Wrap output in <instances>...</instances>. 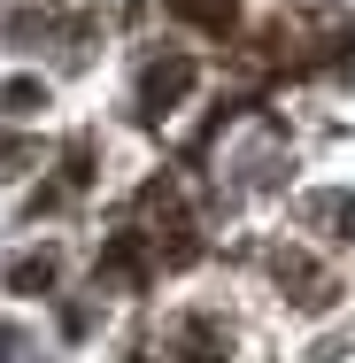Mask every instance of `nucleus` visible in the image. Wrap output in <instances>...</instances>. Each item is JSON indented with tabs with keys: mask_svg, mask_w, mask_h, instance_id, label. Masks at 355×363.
<instances>
[{
	"mask_svg": "<svg viewBox=\"0 0 355 363\" xmlns=\"http://www.w3.org/2000/svg\"><path fill=\"white\" fill-rule=\"evenodd\" d=\"M140 209H147V217H162V232H147V247H154V263H170V271H186V263L201 255V232H193V217L178 209V186H170V178H147V186H140Z\"/></svg>",
	"mask_w": 355,
	"mask_h": 363,
	"instance_id": "f257e3e1",
	"label": "nucleus"
},
{
	"mask_svg": "<svg viewBox=\"0 0 355 363\" xmlns=\"http://www.w3.org/2000/svg\"><path fill=\"white\" fill-rule=\"evenodd\" d=\"M154 247H147V232H108L101 240V263H93V279H108V286H124V294H147L154 286Z\"/></svg>",
	"mask_w": 355,
	"mask_h": 363,
	"instance_id": "f03ea898",
	"label": "nucleus"
},
{
	"mask_svg": "<svg viewBox=\"0 0 355 363\" xmlns=\"http://www.w3.org/2000/svg\"><path fill=\"white\" fill-rule=\"evenodd\" d=\"M193 77H201V70H193V55H162V62H147V77H140V116H147V124H162V116L193 93Z\"/></svg>",
	"mask_w": 355,
	"mask_h": 363,
	"instance_id": "7ed1b4c3",
	"label": "nucleus"
},
{
	"mask_svg": "<svg viewBox=\"0 0 355 363\" xmlns=\"http://www.w3.org/2000/svg\"><path fill=\"white\" fill-rule=\"evenodd\" d=\"M178 23H193V31H209V39H232L240 31V0H162Z\"/></svg>",
	"mask_w": 355,
	"mask_h": 363,
	"instance_id": "20e7f679",
	"label": "nucleus"
},
{
	"mask_svg": "<svg viewBox=\"0 0 355 363\" xmlns=\"http://www.w3.org/2000/svg\"><path fill=\"white\" fill-rule=\"evenodd\" d=\"M271 271H278V286H293L301 309H325V301H332V286L317 279V263H309V255H293V247H278V263H271Z\"/></svg>",
	"mask_w": 355,
	"mask_h": 363,
	"instance_id": "39448f33",
	"label": "nucleus"
},
{
	"mask_svg": "<svg viewBox=\"0 0 355 363\" xmlns=\"http://www.w3.org/2000/svg\"><path fill=\"white\" fill-rule=\"evenodd\" d=\"M178 363H224V333H216L209 317H193V325L178 333Z\"/></svg>",
	"mask_w": 355,
	"mask_h": 363,
	"instance_id": "423d86ee",
	"label": "nucleus"
},
{
	"mask_svg": "<svg viewBox=\"0 0 355 363\" xmlns=\"http://www.w3.org/2000/svg\"><path fill=\"white\" fill-rule=\"evenodd\" d=\"M8 286H16V294H47V286H55V255H23V263H8Z\"/></svg>",
	"mask_w": 355,
	"mask_h": 363,
	"instance_id": "0eeeda50",
	"label": "nucleus"
},
{
	"mask_svg": "<svg viewBox=\"0 0 355 363\" xmlns=\"http://www.w3.org/2000/svg\"><path fill=\"white\" fill-rule=\"evenodd\" d=\"M0 108H8V116H31V108H47V85H39V77H8V85H0Z\"/></svg>",
	"mask_w": 355,
	"mask_h": 363,
	"instance_id": "6e6552de",
	"label": "nucleus"
},
{
	"mask_svg": "<svg viewBox=\"0 0 355 363\" xmlns=\"http://www.w3.org/2000/svg\"><path fill=\"white\" fill-rule=\"evenodd\" d=\"M16 348H23V333H16V325H0V363H16Z\"/></svg>",
	"mask_w": 355,
	"mask_h": 363,
	"instance_id": "1a4fd4ad",
	"label": "nucleus"
}]
</instances>
